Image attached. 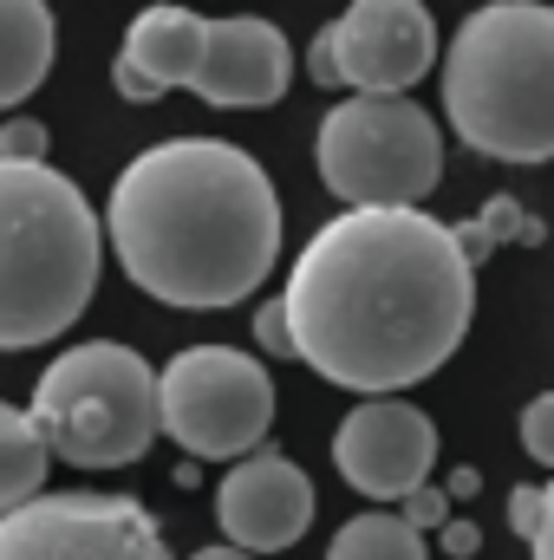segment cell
Instances as JSON below:
<instances>
[{
    "label": "cell",
    "instance_id": "1",
    "mask_svg": "<svg viewBox=\"0 0 554 560\" xmlns=\"http://www.w3.org/2000/svg\"><path fill=\"white\" fill-rule=\"evenodd\" d=\"M293 359L359 398H405L463 346L476 261L424 209H339L307 235L275 293Z\"/></svg>",
    "mask_w": 554,
    "mask_h": 560
},
{
    "label": "cell",
    "instance_id": "2",
    "mask_svg": "<svg viewBox=\"0 0 554 560\" xmlns=\"http://www.w3.org/2000/svg\"><path fill=\"white\" fill-rule=\"evenodd\" d=\"M105 242L150 300L216 313L249 300L280 261V196L268 170L222 138L138 150L105 202Z\"/></svg>",
    "mask_w": 554,
    "mask_h": 560
},
{
    "label": "cell",
    "instance_id": "3",
    "mask_svg": "<svg viewBox=\"0 0 554 560\" xmlns=\"http://www.w3.org/2000/svg\"><path fill=\"white\" fill-rule=\"evenodd\" d=\"M105 229L85 189L53 163L0 156V352L72 332L99 293Z\"/></svg>",
    "mask_w": 554,
    "mask_h": 560
},
{
    "label": "cell",
    "instance_id": "4",
    "mask_svg": "<svg viewBox=\"0 0 554 560\" xmlns=\"http://www.w3.org/2000/svg\"><path fill=\"white\" fill-rule=\"evenodd\" d=\"M443 118L476 156H554V13L542 0H483L437 52Z\"/></svg>",
    "mask_w": 554,
    "mask_h": 560
},
{
    "label": "cell",
    "instance_id": "5",
    "mask_svg": "<svg viewBox=\"0 0 554 560\" xmlns=\"http://www.w3.org/2000/svg\"><path fill=\"white\" fill-rule=\"evenodd\" d=\"M33 430L72 469H131L157 443V372L118 339L66 346L33 385Z\"/></svg>",
    "mask_w": 554,
    "mask_h": 560
},
{
    "label": "cell",
    "instance_id": "6",
    "mask_svg": "<svg viewBox=\"0 0 554 560\" xmlns=\"http://www.w3.org/2000/svg\"><path fill=\"white\" fill-rule=\"evenodd\" d=\"M320 183L346 209H417L443 183V125L417 98H339L320 118Z\"/></svg>",
    "mask_w": 554,
    "mask_h": 560
},
{
    "label": "cell",
    "instance_id": "7",
    "mask_svg": "<svg viewBox=\"0 0 554 560\" xmlns=\"http://www.w3.org/2000/svg\"><path fill=\"white\" fill-rule=\"evenodd\" d=\"M275 430V378L255 352L189 346L157 372V436L203 463H242Z\"/></svg>",
    "mask_w": 554,
    "mask_h": 560
},
{
    "label": "cell",
    "instance_id": "8",
    "mask_svg": "<svg viewBox=\"0 0 554 560\" xmlns=\"http://www.w3.org/2000/svg\"><path fill=\"white\" fill-rule=\"evenodd\" d=\"M0 560H170L157 515L131 495L59 489L0 515Z\"/></svg>",
    "mask_w": 554,
    "mask_h": 560
},
{
    "label": "cell",
    "instance_id": "9",
    "mask_svg": "<svg viewBox=\"0 0 554 560\" xmlns=\"http://www.w3.org/2000/svg\"><path fill=\"white\" fill-rule=\"evenodd\" d=\"M333 85L366 98H412L424 72H437V20L424 0H353L326 33Z\"/></svg>",
    "mask_w": 554,
    "mask_h": 560
},
{
    "label": "cell",
    "instance_id": "10",
    "mask_svg": "<svg viewBox=\"0 0 554 560\" xmlns=\"http://www.w3.org/2000/svg\"><path fill=\"white\" fill-rule=\"evenodd\" d=\"M333 463L366 502H405L437 469V423L412 398H359L333 430Z\"/></svg>",
    "mask_w": 554,
    "mask_h": 560
},
{
    "label": "cell",
    "instance_id": "11",
    "mask_svg": "<svg viewBox=\"0 0 554 560\" xmlns=\"http://www.w3.org/2000/svg\"><path fill=\"white\" fill-rule=\"evenodd\" d=\"M216 528L242 555H280L313 528V482L275 450H249L216 482Z\"/></svg>",
    "mask_w": 554,
    "mask_h": 560
},
{
    "label": "cell",
    "instance_id": "12",
    "mask_svg": "<svg viewBox=\"0 0 554 560\" xmlns=\"http://www.w3.org/2000/svg\"><path fill=\"white\" fill-rule=\"evenodd\" d=\"M293 85V46L275 20L262 13H229L209 20L203 33V66L189 79V92L216 112H268Z\"/></svg>",
    "mask_w": 554,
    "mask_h": 560
},
{
    "label": "cell",
    "instance_id": "13",
    "mask_svg": "<svg viewBox=\"0 0 554 560\" xmlns=\"http://www.w3.org/2000/svg\"><path fill=\"white\" fill-rule=\"evenodd\" d=\"M203 33H209V20L189 13V7H176V0L143 7L138 20L125 26V46H118V59H112V85H118V98H131V105H157L163 92L189 85L196 66H203Z\"/></svg>",
    "mask_w": 554,
    "mask_h": 560
},
{
    "label": "cell",
    "instance_id": "14",
    "mask_svg": "<svg viewBox=\"0 0 554 560\" xmlns=\"http://www.w3.org/2000/svg\"><path fill=\"white\" fill-rule=\"evenodd\" d=\"M59 52V26L46 0H0V112L26 105Z\"/></svg>",
    "mask_w": 554,
    "mask_h": 560
},
{
    "label": "cell",
    "instance_id": "15",
    "mask_svg": "<svg viewBox=\"0 0 554 560\" xmlns=\"http://www.w3.org/2000/svg\"><path fill=\"white\" fill-rule=\"evenodd\" d=\"M46 463H53V456H46L33 418L0 398V515L20 509V502H33V495L46 489Z\"/></svg>",
    "mask_w": 554,
    "mask_h": 560
},
{
    "label": "cell",
    "instance_id": "16",
    "mask_svg": "<svg viewBox=\"0 0 554 560\" xmlns=\"http://www.w3.org/2000/svg\"><path fill=\"white\" fill-rule=\"evenodd\" d=\"M326 560H430V548H424V535L405 528L399 515L372 509V515L339 522V535L326 541Z\"/></svg>",
    "mask_w": 554,
    "mask_h": 560
},
{
    "label": "cell",
    "instance_id": "17",
    "mask_svg": "<svg viewBox=\"0 0 554 560\" xmlns=\"http://www.w3.org/2000/svg\"><path fill=\"white\" fill-rule=\"evenodd\" d=\"M509 528L529 541V555L549 560V541H554V489L542 482H516V495H509Z\"/></svg>",
    "mask_w": 554,
    "mask_h": 560
},
{
    "label": "cell",
    "instance_id": "18",
    "mask_svg": "<svg viewBox=\"0 0 554 560\" xmlns=\"http://www.w3.org/2000/svg\"><path fill=\"white\" fill-rule=\"evenodd\" d=\"M522 450L535 463H554V392L529 398V411H522Z\"/></svg>",
    "mask_w": 554,
    "mask_h": 560
},
{
    "label": "cell",
    "instance_id": "19",
    "mask_svg": "<svg viewBox=\"0 0 554 560\" xmlns=\"http://www.w3.org/2000/svg\"><path fill=\"white\" fill-rule=\"evenodd\" d=\"M0 156H7V163H46V125L7 118V125H0Z\"/></svg>",
    "mask_w": 554,
    "mask_h": 560
},
{
    "label": "cell",
    "instance_id": "20",
    "mask_svg": "<svg viewBox=\"0 0 554 560\" xmlns=\"http://www.w3.org/2000/svg\"><path fill=\"white\" fill-rule=\"evenodd\" d=\"M399 522H405V528H417V535H424V528H437V522H450V495L424 482V489H412V495L399 502Z\"/></svg>",
    "mask_w": 554,
    "mask_h": 560
},
{
    "label": "cell",
    "instance_id": "21",
    "mask_svg": "<svg viewBox=\"0 0 554 560\" xmlns=\"http://www.w3.org/2000/svg\"><path fill=\"white\" fill-rule=\"evenodd\" d=\"M255 339H262V352H275V359H293V339H287V319H280V300H268V306L255 313Z\"/></svg>",
    "mask_w": 554,
    "mask_h": 560
},
{
    "label": "cell",
    "instance_id": "22",
    "mask_svg": "<svg viewBox=\"0 0 554 560\" xmlns=\"http://www.w3.org/2000/svg\"><path fill=\"white\" fill-rule=\"evenodd\" d=\"M437 548L450 560H470L483 548V528H476V522H437Z\"/></svg>",
    "mask_w": 554,
    "mask_h": 560
},
{
    "label": "cell",
    "instance_id": "23",
    "mask_svg": "<svg viewBox=\"0 0 554 560\" xmlns=\"http://www.w3.org/2000/svg\"><path fill=\"white\" fill-rule=\"evenodd\" d=\"M476 482H483L476 469H450V489H443V495H476Z\"/></svg>",
    "mask_w": 554,
    "mask_h": 560
},
{
    "label": "cell",
    "instance_id": "24",
    "mask_svg": "<svg viewBox=\"0 0 554 560\" xmlns=\"http://www.w3.org/2000/svg\"><path fill=\"white\" fill-rule=\"evenodd\" d=\"M189 560H255V555H242V548H229V541H216V548H196Z\"/></svg>",
    "mask_w": 554,
    "mask_h": 560
}]
</instances>
